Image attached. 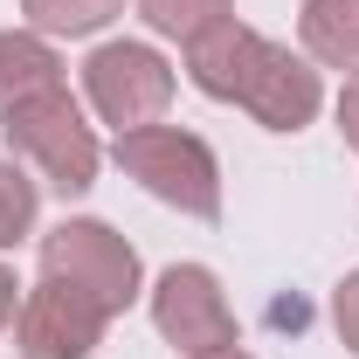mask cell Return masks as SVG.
<instances>
[{
  "label": "cell",
  "mask_w": 359,
  "mask_h": 359,
  "mask_svg": "<svg viewBox=\"0 0 359 359\" xmlns=\"http://www.w3.org/2000/svg\"><path fill=\"white\" fill-rule=\"evenodd\" d=\"M187 76H194V90H208L222 104H242L263 132H304L325 104V83L311 62L242 21H222L215 35L187 42Z\"/></svg>",
  "instance_id": "6da1fadb"
},
{
  "label": "cell",
  "mask_w": 359,
  "mask_h": 359,
  "mask_svg": "<svg viewBox=\"0 0 359 359\" xmlns=\"http://www.w3.org/2000/svg\"><path fill=\"white\" fill-rule=\"evenodd\" d=\"M118 166L180 215L194 222H215L222 215V166L208 152V138L180 132V125H138V132H118Z\"/></svg>",
  "instance_id": "7a4b0ae2"
},
{
  "label": "cell",
  "mask_w": 359,
  "mask_h": 359,
  "mask_svg": "<svg viewBox=\"0 0 359 359\" xmlns=\"http://www.w3.org/2000/svg\"><path fill=\"white\" fill-rule=\"evenodd\" d=\"M0 138H7V152L35 159L55 194L97 187V159H104V152H97V138H90L83 111L69 104V90H42V97L7 104V111H0Z\"/></svg>",
  "instance_id": "3957f363"
},
{
  "label": "cell",
  "mask_w": 359,
  "mask_h": 359,
  "mask_svg": "<svg viewBox=\"0 0 359 359\" xmlns=\"http://www.w3.org/2000/svg\"><path fill=\"white\" fill-rule=\"evenodd\" d=\"M42 276H62V283L90 290L118 318L138 297V249L111 222H62L42 235Z\"/></svg>",
  "instance_id": "277c9868"
},
{
  "label": "cell",
  "mask_w": 359,
  "mask_h": 359,
  "mask_svg": "<svg viewBox=\"0 0 359 359\" xmlns=\"http://www.w3.org/2000/svg\"><path fill=\"white\" fill-rule=\"evenodd\" d=\"M83 90H90V104H97L104 125L138 132V125H159V118H166V104H173V69H166L159 48H145V42H104L83 62Z\"/></svg>",
  "instance_id": "5b68a950"
},
{
  "label": "cell",
  "mask_w": 359,
  "mask_h": 359,
  "mask_svg": "<svg viewBox=\"0 0 359 359\" xmlns=\"http://www.w3.org/2000/svg\"><path fill=\"white\" fill-rule=\"evenodd\" d=\"M111 311L62 283V276H42L28 297H21V318H14V339H21V359H90L97 339H104Z\"/></svg>",
  "instance_id": "8992f818"
},
{
  "label": "cell",
  "mask_w": 359,
  "mask_h": 359,
  "mask_svg": "<svg viewBox=\"0 0 359 359\" xmlns=\"http://www.w3.org/2000/svg\"><path fill=\"white\" fill-rule=\"evenodd\" d=\"M152 325H159L187 359L235 346V311H228L215 269H201V263H173L159 283H152Z\"/></svg>",
  "instance_id": "52a82bcc"
},
{
  "label": "cell",
  "mask_w": 359,
  "mask_h": 359,
  "mask_svg": "<svg viewBox=\"0 0 359 359\" xmlns=\"http://www.w3.org/2000/svg\"><path fill=\"white\" fill-rule=\"evenodd\" d=\"M42 90H62V55L28 28H0V111Z\"/></svg>",
  "instance_id": "ba28073f"
},
{
  "label": "cell",
  "mask_w": 359,
  "mask_h": 359,
  "mask_svg": "<svg viewBox=\"0 0 359 359\" xmlns=\"http://www.w3.org/2000/svg\"><path fill=\"white\" fill-rule=\"evenodd\" d=\"M304 48L325 69H359V0H304Z\"/></svg>",
  "instance_id": "9c48e42d"
},
{
  "label": "cell",
  "mask_w": 359,
  "mask_h": 359,
  "mask_svg": "<svg viewBox=\"0 0 359 359\" xmlns=\"http://www.w3.org/2000/svg\"><path fill=\"white\" fill-rule=\"evenodd\" d=\"M138 14H145V28H159L173 42H201L222 21H235V0H138Z\"/></svg>",
  "instance_id": "30bf717a"
},
{
  "label": "cell",
  "mask_w": 359,
  "mask_h": 359,
  "mask_svg": "<svg viewBox=\"0 0 359 359\" xmlns=\"http://www.w3.org/2000/svg\"><path fill=\"white\" fill-rule=\"evenodd\" d=\"M21 14L42 35H97L111 14H125V0H21Z\"/></svg>",
  "instance_id": "8fae6325"
},
{
  "label": "cell",
  "mask_w": 359,
  "mask_h": 359,
  "mask_svg": "<svg viewBox=\"0 0 359 359\" xmlns=\"http://www.w3.org/2000/svg\"><path fill=\"white\" fill-rule=\"evenodd\" d=\"M28 228H35V180L0 159V249H14Z\"/></svg>",
  "instance_id": "7c38bea8"
},
{
  "label": "cell",
  "mask_w": 359,
  "mask_h": 359,
  "mask_svg": "<svg viewBox=\"0 0 359 359\" xmlns=\"http://www.w3.org/2000/svg\"><path fill=\"white\" fill-rule=\"evenodd\" d=\"M332 318H339V339L359 353V269L339 283V297H332Z\"/></svg>",
  "instance_id": "4fadbf2b"
},
{
  "label": "cell",
  "mask_w": 359,
  "mask_h": 359,
  "mask_svg": "<svg viewBox=\"0 0 359 359\" xmlns=\"http://www.w3.org/2000/svg\"><path fill=\"white\" fill-rule=\"evenodd\" d=\"M339 132H346V145L359 152V69L346 76V90H339Z\"/></svg>",
  "instance_id": "5bb4252c"
},
{
  "label": "cell",
  "mask_w": 359,
  "mask_h": 359,
  "mask_svg": "<svg viewBox=\"0 0 359 359\" xmlns=\"http://www.w3.org/2000/svg\"><path fill=\"white\" fill-rule=\"evenodd\" d=\"M14 290H21V283H14V269H0V332L14 325Z\"/></svg>",
  "instance_id": "9a60e30c"
},
{
  "label": "cell",
  "mask_w": 359,
  "mask_h": 359,
  "mask_svg": "<svg viewBox=\"0 0 359 359\" xmlns=\"http://www.w3.org/2000/svg\"><path fill=\"white\" fill-rule=\"evenodd\" d=\"M194 359H249L242 346H222V353H194Z\"/></svg>",
  "instance_id": "2e32d148"
}]
</instances>
